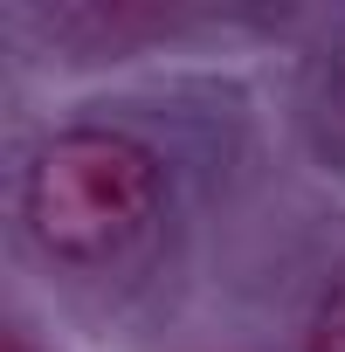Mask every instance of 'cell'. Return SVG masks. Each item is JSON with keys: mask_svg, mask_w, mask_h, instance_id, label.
<instances>
[{"mask_svg": "<svg viewBox=\"0 0 345 352\" xmlns=\"http://www.w3.org/2000/svg\"><path fill=\"white\" fill-rule=\"evenodd\" d=\"M159 208V152L118 124H69L28 166V228L63 263L118 256Z\"/></svg>", "mask_w": 345, "mask_h": 352, "instance_id": "6da1fadb", "label": "cell"}, {"mask_svg": "<svg viewBox=\"0 0 345 352\" xmlns=\"http://www.w3.org/2000/svg\"><path fill=\"white\" fill-rule=\"evenodd\" d=\"M304 352H345V276L324 283V297L311 311V331H304Z\"/></svg>", "mask_w": 345, "mask_h": 352, "instance_id": "7a4b0ae2", "label": "cell"}]
</instances>
